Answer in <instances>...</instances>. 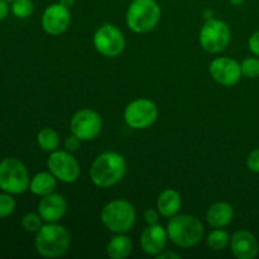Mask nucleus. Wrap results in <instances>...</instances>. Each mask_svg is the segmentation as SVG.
Masks as SVG:
<instances>
[{"instance_id":"obj_1","label":"nucleus","mask_w":259,"mask_h":259,"mask_svg":"<svg viewBox=\"0 0 259 259\" xmlns=\"http://www.w3.org/2000/svg\"><path fill=\"white\" fill-rule=\"evenodd\" d=\"M126 172V162L115 152H104L95 158L90 168V179L99 187H110L123 180Z\"/></svg>"},{"instance_id":"obj_2","label":"nucleus","mask_w":259,"mask_h":259,"mask_svg":"<svg viewBox=\"0 0 259 259\" xmlns=\"http://www.w3.org/2000/svg\"><path fill=\"white\" fill-rule=\"evenodd\" d=\"M71 235L63 225L47 223L37 232L34 245L38 254L46 258H58L68 252Z\"/></svg>"},{"instance_id":"obj_3","label":"nucleus","mask_w":259,"mask_h":259,"mask_svg":"<svg viewBox=\"0 0 259 259\" xmlns=\"http://www.w3.org/2000/svg\"><path fill=\"white\" fill-rule=\"evenodd\" d=\"M167 234L177 247L190 248L196 245L204 237V225L191 215H175L167 224Z\"/></svg>"},{"instance_id":"obj_4","label":"nucleus","mask_w":259,"mask_h":259,"mask_svg":"<svg viewBox=\"0 0 259 259\" xmlns=\"http://www.w3.org/2000/svg\"><path fill=\"white\" fill-rule=\"evenodd\" d=\"M161 8L156 0H133L126 10V24L136 33H148L156 28Z\"/></svg>"},{"instance_id":"obj_5","label":"nucleus","mask_w":259,"mask_h":259,"mask_svg":"<svg viewBox=\"0 0 259 259\" xmlns=\"http://www.w3.org/2000/svg\"><path fill=\"white\" fill-rule=\"evenodd\" d=\"M101 222L110 232L125 234L136 224V209L126 200H113L101 210Z\"/></svg>"},{"instance_id":"obj_6","label":"nucleus","mask_w":259,"mask_h":259,"mask_svg":"<svg viewBox=\"0 0 259 259\" xmlns=\"http://www.w3.org/2000/svg\"><path fill=\"white\" fill-rule=\"evenodd\" d=\"M29 175L23 162L13 157L0 162V189L3 191L19 195L29 189Z\"/></svg>"},{"instance_id":"obj_7","label":"nucleus","mask_w":259,"mask_h":259,"mask_svg":"<svg viewBox=\"0 0 259 259\" xmlns=\"http://www.w3.org/2000/svg\"><path fill=\"white\" fill-rule=\"evenodd\" d=\"M230 42V28L220 19H209L200 32V45L206 52L218 53L224 51Z\"/></svg>"},{"instance_id":"obj_8","label":"nucleus","mask_w":259,"mask_h":259,"mask_svg":"<svg viewBox=\"0 0 259 259\" xmlns=\"http://www.w3.org/2000/svg\"><path fill=\"white\" fill-rule=\"evenodd\" d=\"M158 116V109L148 99H138L129 104L124 111L125 123L133 129H146L151 126Z\"/></svg>"},{"instance_id":"obj_9","label":"nucleus","mask_w":259,"mask_h":259,"mask_svg":"<svg viewBox=\"0 0 259 259\" xmlns=\"http://www.w3.org/2000/svg\"><path fill=\"white\" fill-rule=\"evenodd\" d=\"M94 46L105 57H116L124 51L125 39L115 25L104 24L94 34Z\"/></svg>"},{"instance_id":"obj_10","label":"nucleus","mask_w":259,"mask_h":259,"mask_svg":"<svg viewBox=\"0 0 259 259\" xmlns=\"http://www.w3.org/2000/svg\"><path fill=\"white\" fill-rule=\"evenodd\" d=\"M48 171L61 182L71 184L80 176V164L77 159L66 151H55L47 161Z\"/></svg>"},{"instance_id":"obj_11","label":"nucleus","mask_w":259,"mask_h":259,"mask_svg":"<svg viewBox=\"0 0 259 259\" xmlns=\"http://www.w3.org/2000/svg\"><path fill=\"white\" fill-rule=\"evenodd\" d=\"M103 121L96 111L82 109L75 113L70 123L71 132L80 141H91L96 138L101 132Z\"/></svg>"},{"instance_id":"obj_12","label":"nucleus","mask_w":259,"mask_h":259,"mask_svg":"<svg viewBox=\"0 0 259 259\" xmlns=\"http://www.w3.org/2000/svg\"><path fill=\"white\" fill-rule=\"evenodd\" d=\"M71 22L70 9L61 3H55L46 8L42 14V27L51 35H60L68 28Z\"/></svg>"},{"instance_id":"obj_13","label":"nucleus","mask_w":259,"mask_h":259,"mask_svg":"<svg viewBox=\"0 0 259 259\" xmlns=\"http://www.w3.org/2000/svg\"><path fill=\"white\" fill-rule=\"evenodd\" d=\"M210 73L218 83L223 86H233L240 80L242 70L235 60L229 57L215 58L210 65Z\"/></svg>"},{"instance_id":"obj_14","label":"nucleus","mask_w":259,"mask_h":259,"mask_svg":"<svg viewBox=\"0 0 259 259\" xmlns=\"http://www.w3.org/2000/svg\"><path fill=\"white\" fill-rule=\"evenodd\" d=\"M167 239H168L167 229H164L158 223L148 224L141 235V247L147 254L157 255L164 250Z\"/></svg>"},{"instance_id":"obj_15","label":"nucleus","mask_w":259,"mask_h":259,"mask_svg":"<svg viewBox=\"0 0 259 259\" xmlns=\"http://www.w3.org/2000/svg\"><path fill=\"white\" fill-rule=\"evenodd\" d=\"M67 211V202L60 194H50L43 196L38 205V214L43 222L57 223L65 217Z\"/></svg>"},{"instance_id":"obj_16","label":"nucleus","mask_w":259,"mask_h":259,"mask_svg":"<svg viewBox=\"0 0 259 259\" xmlns=\"http://www.w3.org/2000/svg\"><path fill=\"white\" fill-rule=\"evenodd\" d=\"M230 248L238 259H253L257 257L259 252L257 238L248 230L234 233L230 239Z\"/></svg>"},{"instance_id":"obj_17","label":"nucleus","mask_w":259,"mask_h":259,"mask_svg":"<svg viewBox=\"0 0 259 259\" xmlns=\"http://www.w3.org/2000/svg\"><path fill=\"white\" fill-rule=\"evenodd\" d=\"M182 205L181 195L176 190L167 189L157 199V210L164 218H172L180 211Z\"/></svg>"},{"instance_id":"obj_18","label":"nucleus","mask_w":259,"mask_h":259,"mask_svg":"<svg viewBox=\"0 0 259 259\" xmlns=\"http://www.w3.org/2000/svg\"><path fill=\"white\" fill-rule=\"evenodd\" d=\"M234 217L233 206L228 202H215L206 212V220L211 227L224 228L232 223Z\"/></svg>"},{"instance_id":"obj_19","label":"nucleus","mask_w":259,"mask_h":259,"mask_svg":"<svg viewBox=\"0 0 259 259\" xmlns=\"http://www.w3.org/2000/svg\"><path fill=\"white\" fill-rule=\"evenodd\" d=\"M57 187V179L48 172H39L33 179H30L29 190L37 196H46L52 194Z\"/></svg>"},{"instance_id":"obj_20","label":"nucleus","mask_w":259,"mask_h":259,"mask_svg":"<svg viewBox=\"0 0 259 259\" xmlns=\"http://www.w3.org/2000/svg\"><path fill=\"white\" fill-rule=\"evenodd\" d=\"M132 249H133V245H132L131 238L124 234H116L108 243L106 253L113 259H125L131 255Z\"/></svg>"},{"instance_id":"obj_21","label":"nucleus","mask_w":259,"mask_h":259,"mask_svg":"<svg viewBox=\"0 0 259 259\" xmlns=\"http://www.w3.org/2000/svg\"><path fill=\"white\" fill-rule=\"evenodd\" d=\"M38 146L43 149L45 152H55L57 151L58 146H60V137H58L57 132L52 128H43L40 129L39 133L37 136Z\"/></svg>"},{"instance_id":"obj_22","label":"nucleus","mask_w":259,"mask_h":259,"mask_svg":"<svg viewBox=\"0 0 259 259\" xmlns=\"http://www.w3.org/2000/svg\"><path fill=\"white\" fill-rule=\"evenodd\" d=\"M207 245L214 250H222L229 244L230 237L229 233L223 230L222 228H217V230H212L209 235H207Z\"/></svg>"},{"instance_id":"obj_23","label":"nucleus","mask_w":259,"mask_h":259,"mask_svg":"<svg viewBox=\"0 0 259 259\" xmlns=\"http://www.w3.org/2000/svg\"><path fill=\"white\" fill-rule=\"evenodd\" d=\"M12 13L19 19H25V18L30 17L34 10V5H33L32 0H14L12 2Z\"/></svg>"},{"instance_id":"obj_24","label":"nucleus","mask_w":259,"mask_h":259,"mask_svg":"<svg viewBox=\"0 0 259 259\" xmlns=\"http://www.w3.org/2000/svg\"><path fill=\"white\" fill-rule=\"evenodd\" d=\"M22 227L25 232L28 233H37L42 225V218L39 214H34V212H28L23 217L22 219Z\"/></svg>"},{"instance_id":"obj_25","label":"nucleus","mask_w":259,"mask_h":259,"mask_svg":"<svg viewBox=\"0 0 259 259\" xmlns=\"http://www.w3.org/2000/svg\"><path fill=\"white\" fill-rule=\"evenodd\" d=\"M240 70H242V75L248 78H255L259 76V58L249 57L245 58L242 63H240Z\"/></svg>"},{"instance_id":"obj_26","label":"nucleus","mask_w":259,"mask_h":259,"mask_svg":"<svg viewBox=\"0 0 259 259\" xmlns=\"http://www.w3.org/2000/svg\"><path fill=\"white\" fill-rule=\"evenodd\" d=\"M15 210V200L12 197V194H0V219L12 215Z\"/></svg>"},{"instance_id":"obj_27","label":"nucleus","mask_w":259,"mask_h":259,"mask_svg":"<svg viewBox=\"0 0 259 259\" xmlns=\"http://www.w3.org/2000/svg\"><path fill=\"white\" fill-rule=\"evenodd\" d=\"M247 166L252 172L259 174V148L250 152L247 158Z\"/></svg>"},{"instance_id":"obj_28","label":"nucleus","mask_w":259,"mask_h":259,"mask_svg":"<svg viewBox=\"0 0 259 259\" xmlns=\"http://www.w3.org/2000/svg\"><path fill=\"white\" fill-rule=\"evenodd\" d=\"M159 211L154 209H148L144 212V220L147 222V224H157L159 219Z\"/></svg>"},{"instance_id":"obj_29","label":"nucleus","mask_w":259,"mask_h":259,"mask_svg":"<svg viewBox=\"0 0 259 259\" xmlns=\"http://www.w3.org/2000/svg\"><path fill=\"white\" fill-rule=\"evenodd\" d=\"M248 45H249V50L259 57V30L249 38V43Z\"/></svg>"},{"instance_id":"obj_30","label":"nucleus","mask_w":259,"mask_h":259,"mask_svg":"<svg viewBox=\"0 0 259 259\" xmlns=\"http://www.w3.org/2000/svg\"><path fill=\"white\" fill-rule=\"evenodd\" d=\"M65 146L68 151H76V149L78 148V146H80V139L72 134L71 137H67V138H66Z\"/></svg>"},{"instance_id":"obj_31","label":"nucleus","mask_w":259,"mask_h":259,"mask_svg":"<svg viewBox=\"0 0 259 259\" xmlns=\"http://www.w3.org/2000/svg\"><path fill=\"white\" fill-rule=\"evenodd\" d=\"M157 259H180V255L175 252H169V250H163L159 254L156 255Z\"/></svg>"},{"instance_id":"obj_32","label":"nucleus","mask_w":259,"mask_h":259,"mask_svg":"<svg viewBox=\"0 0 259 259\" xmlns=\"http://www.w3.org/2000/svg\"><path fill=\"white\" fill-rule=\"evenodd\" d=\"M9 14V5L5 0H0V20L5 19Z\"/></svg>"},{"instance_id":"obj_33","label":"nucleus","mask_w":259,"mask_h":259,"mask_svg":"<svg viewBox=\"0 0 259 259\" xmlns=\"http://www.w3.org/2000/svg\"><path fill=\"white\" fill-rule=\"evenodd\" d=\"M60 3L63 5V7H66L70 9V8L73 5V3H75V0H60Z\"/></svg>"},{"instance_id":"obj_34","label":"nucleus","mask_w":259,"mask_h":259,"mask_svg":"<svg viewBox=\"0 0 259 259\" xmlns=\"http://www.w3.org/2000/svg\"><path fill=\"white\" fill-rule=\"evenodd\" d=\"M230 3H232V4H234V5H240V4H243V0H229Z\"/></svg>"},{"instance_id":"obj_35","label":"nucleus","mask_w":259,"mask_h":259,"mask_svg":"<svg viewBox=\"0 0 259 259\" xmlns=\"http://www.w3.org/2000/svg\"><path fill=\"white\" fill-rule=\"evenodd\" d=\"M5 2H8V3H9V2H14V0H5Z\"/></svg>"}]
</instances>
